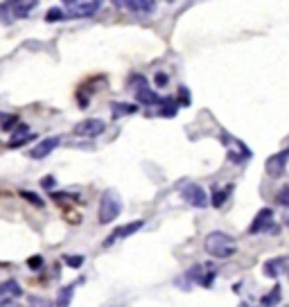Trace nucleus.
<instances>
[{"label":"nucleus","mask_w":289,"mask_h":307,"mask_svg":"<svg viewBox=\"0 0 289 307\" xmlns=\"http://www.w3.org/2000/svg\"><path fill=\"white\" fill-rule=\"evenodd\" d=\"M111 111H113V117H120V115H131V113H136L138 111V106L136 104H113L111 106Z\"/></svg>","instance_id":"nucleus-14"},{"label":"nucleus","mask_w":289,"mask_h":307,"mask_svg":"<svg viewBox=\"0 0 289 307\" xmlns=\"http://www.w3.org/2000/svg\"><path fill=\"white\" fill-rule=\"evenodd\" d=\"M165 84H167V75H165V73H156V86L163 88Z\"/></svg>","instance_id":"nucleus-28"},{"label":"nucleus","mask_w":289,"mask_h":307,"mask_svg":"<svg viewBox=\"0 0 289 307\" xmlns=\"http://www.w3.org/2000/svg\"><path fill=\"white\" fill-rule=\"evenodd\" d=\"M278 298H280V287H274V296H265V298H262V305H267V307H274V303L276 301H278Z\"/></svg>","instance_id":"nucleus-24"},{"label":"nucleus","mask_w":289,"mask_h":307,"mask_svg":"<svg viewBox=\"0 0 289 307\" xmlns=\"http://www.w3.org/2000/svg\"><path fill=\"white\" fill-rule=\"evenodd\" d=\"M120 7H127L129 11H133L138 16H152L158 5L152 2V0H131V2H122Z\"/></svg>","instance_id":"nucleus-8"},{"label":"nucleus","mask_w":289,"mask_h":307,"mask_svg":"<svg viewBox=\"0 0 289 307\" xmlns=\"http://www.w3.org/2000/svg\"><path fill=\"white\" fill-rule=\"evenodd\" d=\"M34 7H36V2H18V5H11V11H14L18 18H25Z\"/></svg>","instance_id":"nucleus-16"},{"label":"nucleus","mask_w":289,"mask_h":307,"mask_svg":"<svg viewBox=\"0 0 289 307\" xmlns=\"http://www.w3.org/2000/svg\"><path fill=\"white\" fill-rule=\"evenodd\" d=\"M142 226H145V221L142 219H136V221H129L127 226H120L118 230H115V233L111 235V237L106 239V242H104V246H108V244H113L115 242V239H122V237H129V235H133L136 233V230H140Z\"/></svg>","instance_id":"nucleus-9"},{"label":"nucleus","mask_w":289,"mask_h":307,"mask_svg":"<svg viewBox=\"0 0 289 307\" xmlns=\"http://www.w3.org/2000/svg\"><path fill=\"white\" fill-rule=\"evenodd\" d=\"M122 212V199L115 190H106L99 199V224H111Z\"/></svg>","instance_id":"nucleus-2"},{"label":"nucleus","mask_w":289,"mask_h":307,"mask_svg":"<svg viewBox=\"0 0 289 307\" xmlns=\"http://www.w3.org/2000/svg\"><path fill=\"white\" fill-rule=\"evenodd\" d=\"M20 294H23V289H20L18 280H5V283L0 285V298H9V296L18 298Z\"/></svg>","instance_id":"nucleus-12"},{"label":"nucleus","mask_w":289,"mask_h":307,"mask_svg":"<svg viewBox=\"0 0 289 307\" xmlns=\"http://www.w3.org/2000/svg\"><path fill=\"white\" fill-rule=\"evenodd\" d=\"M73 294H75V287L73 285H68V287H64L59 292V298H57V305L59 307H70V298H73Z\"/></svg>","instance_id":"nucleus-15"},{"label":"nucleus","mask_w":289,"mask_h":307,"mask_svg":"<svg viewBox=\"0 0 289 307\" xmlns=\"http://www.w3.org/2000/svg\"><path fill=\"white\" fill-rule=\"evenodd\" d=\"M271 221H274V210L271 208H262L258 214H255L253 224L249 226V233L251 235H258L262 230H269L271 228Z\"/></svg>","instance_id":"nucleus-6"},{"label":"nucleus","mask_w":289,"mask_h":307,"mask_svg":"<svg viewBox=\"0 0 289 307\" xmlns=\"http://www.w3.org/2000/svg\"><path fill=\"white\" fill-rule=\"evenodd\" d=\"M66 16H64V11L61 9H50L48 14H45V20H48V23H54V20H64Z\"/></svg>","instance_id":"nucleus-21"},{"label":"nucleus","mask_w":289,"mask_h":307,"mask_svg":"<svg viewBox=\"0 0 289 307\" xmlns=\"http://www.w3.org/2000/svg\"><path fill=\"white\" fill-rule=\"evenodd\" d=\"M280 267H283V260H269V262H265V276H269V278H276L280 273Z\"/></svg>","instance_id":"nucleus-17"},{"label":"nucleus","mask_w":289,"mask_h":307,"mask_svg":"<svg viewBox=\"0 0 289 307\" xmlns=\"http://www.w3.org/2000/svg\"><path fill=\"white\" fill-rule=\"evenodd\" d=\"M163 104H165V108H161V115H165V117H172L174 113L179 111V104H174L172 100H165Z\"/></svg>","instance_id":"nucleus-19"},{"label":"nucleus","mask_w":289,"mask_h":307,"mask_svg":"<svg viewBox=\"0 0 289 307\" xmlns=\"http://www.w3.org/2000/svg\"><path fill=\"white\" fill-rule=\"evenodd\" d=\"M27 267H30L32 271H39V269L43 267V258H41V255H32V258H27Z\"/></svg>","instance_id":"nucleus-20"},{"label":"nucleus","mask_w":289,"mask_h":307,"mask_svg":"<svg viewBox=\"0 0 289 307\" xmlns=\"http://www.w3.org/2000/svg\"><path fill=\"white\" fill-rule=\"evenodd\" d=\"M66 7L70 9L73 18H89V16H93L95 11L102 7V2H97V0H93V2H79V0H73V2H66Z\"/></svg>","instance_id":"nucleus-5"},{"label":"nucleus","mask_w":289,"mask_h":307,"mask_svg":"<svg viewBox=\"0 0 289 307\" xmlns=\"http://www.w3.org/2000/svg\"><path fill=\"white\" fill-rule=\"evenodd\" d=\"M201 269H203V267H201V264L192 267V271H188V278H192V280H194V283H199V280H201Z\"/></svg>","instance_id":"nucleus-26"},{"label":"nucleus","mask_w":289,"mask_h":307,"mask_svg":"<svg viewBox=\"0 0 289 307\" xmlns=\"http://www.w3.org/2000/svg\"><path fill=\"white\" fill-rule=\"evenodd\" d=\"M104 129H106V124H104L102 120H97V117H93V120L79 122L77 127L73 129V133L75 136H82V138H97L104 133Z\"/></svg>","instance_id":"nucleus-4"},{"label":"nucleus","mask_w":289,"mask_h":307,"mask_svg":"<svg viewBox=\"0 0 289 307\" xmlns=\"http://www.w3.org/2000/svg\"><path fill=\"white\" fill-rule=\"evenodd\" d=\"M41 186H43L45 190H52V188L57 186V179H54V176H45V179L41 181Z\"/></svg>","instance_id":"nucleus-27"},{"label":"nucleus","mask_w":289,"mask_h":307,"mask_svg":"<svg viewBox=\"0 0 289 307\" xmlns=\"http://www.w3.org/2000/svg\"><path fill=\"white\" fill-rule=\"evenodd\" d=\"M206 251L210 255H215V258H230V255L237 253V244L233 242V237L226 233H221V230H215V233H210L206 237Z\"/></svg>","instance_id":"nucleus-1"},{"label":"nucleus","mask_w":289,"mask_h":307,"mask_svg":"<svg viewBox=\"0 0 289 307\" xmlns=\"http://www.w3.org/2000/svg\"><path fill=\"white\" fill-rule=\"evenodd\" d=\"M136 100L140 104H145V106H154V104H161L163 102L161 95H156L152 88H147V86H145V88H138V91H136Z\"/></svg>","instance_id":"nucleus-11"},{"label":"nucleus","mask_w":289,"mask_h":307,"mask_svg":"<svg viewBox=\"0 0 289 307\" xmlns=\"http://www.w3.org/2000/svg\"><path fill=\"white\" fill-rule=\"evenodd\" d=\"M20 197H23L25 201H30V204H34L36 208H43V199H41L39 195H34V192H30V190H20Z\"/></svg>","instance_id":"nucleus-18"},{"label":"nucleus","mask_w":289,"mask_h":307,"mask_svg":"<svg viewBox=\"0 0 289 307\" xmlns=\"http://www.w3.org/2000/svg\"><path fill=\"white\" fill-rule=\"evenodd\" d=\"M230 190H233V188L230 186H226L224 190H212V199H210V204L215 205V208H221V205L226 204V199H228V195H230Z\"/></svg>","instance_id":"nucleus-13"},{"label":"nucleus","mask_w":289,"mask_h":307,"mask_svg":"<svg viewBox=\"0 0 289 307\" xmlns=\"http://www.w3.org/2000/svg\"><path fill=\"white\" fill-rule=\"evenodd\" d=\"M287 158H289V151H280L276 156H271L267 161V172L271 176H280L285 172V165H287Z\"/></svg>","instance_id":"nucleus-10"},{"label":"nucleus","mask_w":289,"mask_h":307,"mask_svg":"<svg viewBox=\"0 0 289 307\" xmlns=\"http://www.w3.org/2000/svg\"><path fill=\"white\" fill-rule=\"evenodd\" d=\"M2 120H5V124H2V131H11V129H14L16 127V122H18V117H16V115H5V117H2ZM18 124H20V122H18Z\"/></svg>","instance_id":"nucleus-23"},{"label":"nucleus","mask_w":289,"mask_h":307,"mask_svg":"<svg viewBox=\"0 0 289 307\" xmlns=\"http://www.w3.org/2000/svg\"><path fill=\"white\" fill-rule=\"evenodd\" d=\"M278 204L289 208V188H283V190L278 192Z\"/></svg>","instance_id":"nucleus-25"},{"label":"nucleus","mask_w":289,"mask_h":307,"mask_svg":"<svg viewBox=\"0 0 289 307\" xmlns=\"http://www.w3.org/2000/svg\"><path fill=\"white\" fill-rule=\"evenodd\" d=\"M0 307H20L16 301H11V298H0Z\"/></svg>","instance_id":"nucleus-29"},{"label":"nucleus","mask_w":289,"mask_h":307,"mask_svg":"<svg viewBox=\"0 0 289 307\" xmlns=\"http://www.w3.org/2000/svg\"><path fill=\"white\" fill-rule=\"evenodd\" d=\"M64 260H66V264H68V267H75V269L84 264V258H82V255H66Z\"/></svg>","instance_id":"nucleus-22"},{"label":"nucleus","mask_w":289,"mask_h":307,"mask_svg":"<svg viewBox=\"0 0 289 307\" xmlns=\"http://www.w3.org/2000/svg\"><path fill=\"white\" fill-rule=\"evenodd\" d=\"M181 197L190 205H194V208H206L208 201H210L208 199V195H206V190H203L199 183H186L183 190H181Z\"/></svg>","instance_id":"nucleus-3"},{"label":"nucleus","mask_w":289,"mask_h":307,"mask_svg":"<svg viewBox=\"0 0 289 307\" xmlns=\"http://www.w3.org/2000/svg\"><path fill=\"white\" fill-rule=\"evenodd\" d=\"M59 142H61V138L59 136H52V138H45V140H41V142H36V147L30 151V156L34 158V161H41V158H45V156H50L57 147H59Z\"/></svg>","instance_id":"nucleus-7"}]
</instances>
